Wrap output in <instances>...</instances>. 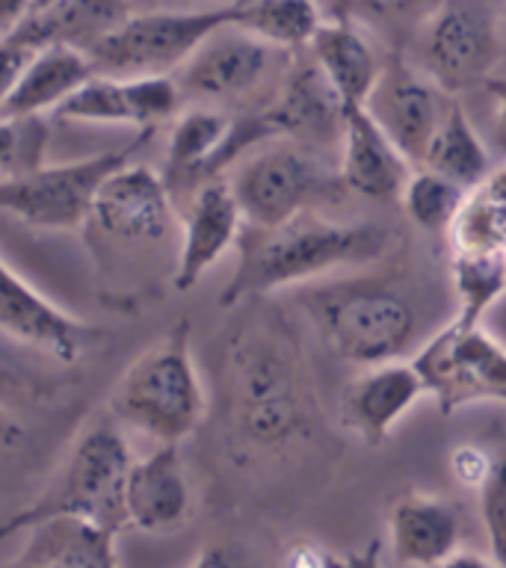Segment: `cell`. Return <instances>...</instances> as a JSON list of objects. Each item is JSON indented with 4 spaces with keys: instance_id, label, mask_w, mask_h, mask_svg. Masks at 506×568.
Here are the masks:
<instances>
[{
    "instance_id": "1",
    "label": "cell",
    "mask_w": 506,
    "mask_h": 568,
    "mask_svg": "<svg viewBox=\"0 0 506 568\" xmlns=\"http://www.w3.org/2000/svg\"><path fill=\"white\" fill-rule=\"evenodd\" d=\"M243 246L234 275L220 293L225 308L279 287L311 284L344 266L371 264L388 248L391 234L376 222H335L314 211L296 213Z\"/></svg>"
},
{
    "instance_id": "2",
    "label": "cell",
    "mask_w": 506,
    "mask_h": 568,
    "mask_svg": "<svg viewBox=\"0 0 506 568\" xmlns=\"http://www.w3.org/2000/svg\"><path fill=\"white\" fill-rule=\"evenodd\" d=\"M231 415L246 442L275 450L311 433L314 394L287 328L257 323L231 346Z\"/></svg>"
},
{
    "instance_id": "3",
    "label": "cell",
    "mask_w": 506,
    "mask_h": 568,
    "mask_svg": "<svg viewBox=\"0 0 506 568\" xmlns=\"http://www.w3.org/2000/svg\"><path fill=\"white\" fill-rule=\"evenodd\" d=\"M115 424L163 442H184L208 412L202 376L190 346V320L145 346L110 390Z\"/></svg>"
},
{
    "instance_id": "4",
    "label": "cell",
    "mask_w": 506,
    "mask_h": 568,
    "mask_svg": "<svg viewBox=\"0 0 506 568\" xmlns=\"http://www.w3.org/2000/svg\"><path fill=\"white\" fill-rule=\"evenodd\" d=\"M300 305L337 358L358 367L403 358L417 328L406 293L380 278H341L300 293Z\"/></svg>"
},
{
    "instance_id": "5",
    "label": "cell",
    "mask_w": 506,
    "mask_h": 568,
    "mask_svg": "<svg viewBox=\"0 0 506 568\" xmlns=\"http://www.w3.org/2000/svg\"><path fill=\"white\" fill-rule=\"evenodd\" d=\"M133 462V450L122 426L92 424L74 438L69 456L51 479V486L33 504L0 524V539L18 536L36 518L69 513L83 515L122 532L128 527L124 513V477Z\"/></svg>"
},
{
    "instance_id": "6",
    "label": "cell",
    "mask_w": 506,
    "mask_h": 568,
    "mask_svg": "<svg viewBox=\"0 0 506 568\" xmlns=\"http://www.w3.org/2000/svg\"><path fill=\"white\" fill-rule=\"evenodd\" d=\"M237 21V0L208 9H163L122 18L113 30L87 48L95 74L107 78H158L175 74L199 44Z\"/></svg>"
},
{
    "instance_id": "7",
    "label": "cell",
    "mask_w": 506,
    "mask_h": 568,
    "mask_svg": "<svg viewBox=\"0 0 506 568\" xmlns=\"http://www.w3.org/2000/svg\"><path fill=\"white\" fill-rule=\"evenodd\" d=\"M151 133L154 131H140L122 149L104 151L95 158L57 166L42 163L24 175L0 178V211L42 231H74L87 225L98 186L104 184L110 172L124 166Z\"/></svg>"
},
{
    "instance_id": "8",
    "label": "cell",
    "mask_w": 506,
    "mask_h": 568,
    "mask_svg": "<svg viewBox=\"0 0 506 568\" xmlns=\"http://www.w3.org/2000/svg\"><path fill=\"white\" fill-rule=\"evenodd\" d=\"M412 364L444 415L479 399L506 403V346L483 323L468 326L453 317L417 349Z\"/></svg>"
},
{
    "instance_id": "9",
    "label": "cell",
    "mask_w": 506,
    "mask_h": 568,
    "mask_svg": "<svg viewBox=\"0 0 506 568\" xmlns=\"http://www.w3.org/2000/svg\"><path fill=\"white\" fill-rule=\"evenodd\" d=\"M497 21L477 0H438L415 36V62L447 95L486 87L495 69Z\"/></svg>"
},
{
    "instance_id": "10",
    "label": "cell",
    "mask_w": 506,
    "mask_h": 568,
    "mask_svg": "<svg viewBox=\"0 0 506 568\" xmlns=\"http://www.w3.org/2000/svg\"><path fill=\"white\" fill-rule=\"evenodd\" d=\"M229 184L252 229H275L296 213L314 211L332 193V178L302 142H273L252 151Z\"/></svg>"
},
{
    "instance_id": "11",
    "label": "cell",
    "mask_w": 506,
    "mask_h": 568,
    "mask_svg": "<svg viewBox=\"0 0 506 568\" xmlns=\"http://www.w3.org/2000/svg\"><path fill=\"white\" fill-rule=\"evenodd\" d=\"M293 53L296 51L275 48L243 27L225 24L186 57L184 65L175 71V80L184 101L213 106L234 104L264 89L275 71L287 69Z\"/></svg>"
},
{
    "instance_id": "12",
    "label": "cell",
    "mask_w": 506,
    "mask_h": 568,
    "mask_svg": "<svg viewBox=\"0 0 506 568\" xmlns=\"http://www.w3.org/2000/svg\"><path fill=\"white\" fill-rule=\"evenodd\" d=\"M89 222L104 237L128 246L169 237L175 229V204L163 172L128 160L98 186Z\"/></svg>"
},
{
    "instance_id": "13",
    "label": "cell",
    "mask_w": 506,
    "mask_h": 568,
    "mask_svg": "<svg viewBox=\"0 0 506 568\" xmlns=\"http://www.w3.org/2000/svg\"><path fill=\"white\" fill-rule=\"evenodd\" d=\"M451 98L453 95H447L433 78H426L417 65H408L394 57L382 65L380 80L364 106L382 124V131L388 133L391 142L403 151V158L412 166H421L444 113H447Z\"/></svg>"
},
{
    "instance_id": "14",
    "label": "cell",
    "mask_w": 506,
    "mask_h": 568,
    "mask_svg": "<svg viewBox=\"0 0 506 568\" xmlns=\"http://www.w3.org/2000/svg\"><path fill=\"white\" fill-rule=\"evenodd\" d=\"M184 106V92L175 74L158 78H92L71 92L53 119L62 122H98V124H133L136 131H154L158 124L175 119Z\"/></svg>"
},
{
    "instance_id": "15",
    "label": "cell",
    "mask_w": 506,
    "mask_h": 568,
    "mask_svg": "<svg viewBox=\"0 0 506 568\" xmlns=\"http://www.w3.org/2000/svg\"><path fill=\"white\" fill-rule=\"evenodd\" d=\"M246 216L231 190L229 178L213 175L195 186L181 222L175 273L172 284L178 293L193 291L204 273L240 240Z\"/></svg>"
},
{
    "instance_id": "16",
    "label": "cell",
    "mask_w": 506,
    "mask_h": 568,
    "mask_svg": "<svg viewBox=\"0 0 506 568\" xmlns=\"http://www.w3.org/2000/svg\"><path fill=\"white\" fill-rule=\"evenodd\" d=\"M0 332L60 364H74L92 328L36 291L0 255Z\"/></svg>"
},
{
    "instance_id": "17",
    "label": "cell",
    "mask_w": 506,
    "mask_h": 568,
    "mask_svg": "<svg viewBox=\"0 0 506 568\" xmlns=\"http://www.w3.org/2000/svg\"><path fill=\"white\" fill-rule=\"evenodd\" d=\"M412 163L382 131L364 104L344 106L341 128V184L373 202H399Z\"/></svg>"
},
{
    "instance_id": "18",
    "label": "cell",
    "mask_w": 506,
    "mask_h": 568,
    "mask_svg": "<svg viewBox=\"0 0 506 568\" xmlns=\"http://www.w3.org/2000/svg\"><path fill=\"white\" fill-rule=\"evenodd\" d=\"M190 479L178 442H163L145 456H133L124 477L128 527L145 532L172 530L190 515Z\"/></svg>"
},
{
    "instance_id": "19",
    "label": "cell",
    "mask_w": 506,
    "mask_h": 568,
    "mask_svg": "<svg viewBox=\"0 0 506 568\" xmlns=\"http://www.w3.org/2000/svg\"><path fill=\"white\" fill-rule=\"evenodd\" d=\"M264 113L279 136L341 142L344 104L305 48L300 51V57L291 60L282 83H279V95L264 106Z\"/></svg>"
},
{
    "instance_id": "20",
    "label": "cell",
    "mask_w": 506,
    "mask_h": 568,
    "mask_svg": "<svg viewBox=\"0 0 506 568\" xmlns=\"http://www.w3.org/2000/svg\"><path fill=\"white\" fill-rule=\"evenodd\" d=\"M24 536L12 557L27 568H113L119 562V532L83 515H44L18 530Z\"/></svg>"
},
{
    "instance_id": "21",
    "label": "cell",
    "mask_w": 506,
    "mask_h": 568,
    "mask_svg": "<svg viewBox=\"0 0 506 568\" xmlns=\"http://www.w3.org/2000/svg\"><path fill=\"white\" fill-rule=\"evenodd\" d=\"M424 394L426 385L412 362L373 364L346 388L344 420L367 444H382Z\"/></svg>"
},
{
    "instance_id": "22",
    "label": "cell",
    "mask_w": 506,
    "mask_h": 568,
    "mask_svg": "<svg viewBox=\"0 0 506 568\" xmlns=\"http://www.w3.org/2000/svg\"><path fill=\"white\" fill-rule=\"evenodd\" d=\"M388 539L403 566H444L462 548L459 515L444 497H399L391 509Z\"/></svg>"
},
{
    "instance_id": "23",
    "label": "cell",
    "mask_w": 506,
    "mask_h": 568,
    "mask_svg": "<svg viewBox=\"0 0 506 568\" xmlns=\"http://www.w3.org/2000/svg\"><path fill=\"white\" fill-rule=\"evenodd\" d=\"M305 51L326 74L344 106L364 104L380 80L382 65H385L358 21L344 16L323 21Z\"/></svg>"
},
{
    "instance_id": "24",
    "label": "cell",
    "mask_w": 506,
    "mask_h": 568,
    "mask_svg": "<svg viewBox=\"0 0 506 568\" xmlns=\"http://www.w3.org/2000/svg\"><path fill=\"white\" fill-rule=\"evenodd\" d=\"M231 119L225 110L213 104L181 106V113L172 119V131L166 140V158H163V178L169 190L178 181H193L195 186L213 175H222V151L231 136Z\"/></svg>"
},
{
    "instance_id": "25",
    "label": "cell",
    "mask_w": 506,
    "mask_h": 568,
    "mask_svg": "<svg viewBox=\"0 0 506 568\" xmlns=\"http://www.w3.org/2000/svg\"><path fill=\"white\" fill-rule=\"evenodd\" d=\"M122 18H128L122 0H57L51 7L33 9L9 39H16L30 51H42L51 44L87 51L89 44L101 39L107 30H113Z\"/></svg>"
},
{
    "instance_id": "26",
    "label": "cell",
    "mask_w": 506,
    "mask_h": 568,
    "mask_svg": "<svg viewBox=\"0 0 506 568\" xmlns=\"http://www.w3.org/2000/svg\"><path fill=\"white\" fill-rule=\"evenodd\" d=\"M92 62L87 51L69 48V44H51L33 53L27 62L24 74L18 78L12 95L0 106V115H44L53 113L65 98L78 87H83L92 78Z\"/></svg>"
},
{
    "instance_id": "27",
    "label": "cell",
    "mask_w": 506,
    "mask_h": 568,
    "mask_svg": "<svg viewBox=\"0 0 506 568\" xmlns=\"http://www.w3.org/2000/svg\"><path fill=\"white\" fill-rule=\"evenodd\" d=\"M421 166L451 178L465 190H474L477 184H483L488 172H492L486 145L479 140L477 128L470 124L468 113H465V106L459 104L456 95L451 98L447 113H444Z\"/></svg>"
},
{
    "instance_id": "28",
    "label": "cell",
    "mask_w": 506,
    "mask_h": 568,
    "mask_svg": "<svg viewBox=\"0 0 506 568\" xmlns=\"http://www.w3.org/2000/svg\"><path fill=\"white\" fill-rule=\"evenodd\" d=\"M447 234L453 252H465V248L506 252V166L488 172L483 184L468 190Z\"/></svg>"
},
{
    "instance_id": "29",
    "label": "cell",
    "mask_w": 506,
    "mask_h": 568,
    "mask_svg": "<svg viewBox=\"0 0 506 568\" xmlns=\"http://www.w3.org/2000/svg\"><path fill=\"white\" fill-rule=\"evenodd\" d=\"M237 27L284 51L308 48L323 24L314 0H237Z\"/></svg>"
},
{
    "instance_id": "30",
    "label": "cell",
    "mask_w": 506,
    "mask_h": 568,
    "mask_svg": "<svg viewBox=\"0 0 506 568\" xmlns=\"http://www.w3.org/2000/svg\"><path fill=\"white\" fill-rule=\"evenodd\" d=\"M453 287L459 311V323H483L486 311L495 305L506 291V252L497 248H465L453 252Z\"/></svg>"
},
{
    "instance_id": "31",
    "label": "cell",
    "mask_w": 506,
    "mask_h": 568,
    "mask_svg": "<svg viewBox=\"0 0 506 568\" xmlns=\"http://www.w3.org/2000/svg\"><path fill=\"white\" fill-rule=\"evenodd\" d=\"M468 190L451 178L438 175L433 169L415 166L403 186V211L417 229L424 231H451L462 202H465Z\"/></svg>"
},
{
    "instance_id": "32",
    "label": "cell",
    "mask_w": 506,
    "mask_h": 568,
    "mask_svg": "<svg viewBox=\"0 0 506 568\" xmlns=\"http://www.w3.org/2000/svg\"><path fill=\"white\" fill-rule=\"evenodd\" d=\"M48 151V122L44 115H0V175H24L42 166Z\"/></svg>"
},
{
    "instance_id": "33",
    "label": "cell",
    "mask_w": 506,
    "mask_h": 568,
    "mask_svg": "<svg viewBox=\"0 0 506 568\" xmlns=\"http://www.w3.org/2000/svg\"><path fill=\"white\" fill-rule=\"evenodd\" d=\"M479 513L486 524L492 562L506 566V456L495 459V468L479 486Z\"/></svg>"
},
{
    "instance_id": "34",
    "label": "cell",
    "mask_w": 506,
    "mask_h": 568,
    "mask_svg": "<svg viewBox=\"0 0 506 568\" xmlns=\"http://www.w3.org/2000/svg\"><path fill=\"white\" fill-rule=\"evenodd\" d=\"M438 0H346L344 18H353L358 24L373 27H406L424 21Z\"/></svg>"
},
{
    "instance_id": "35",
    "label": "cell",
    "mask_w": 506,
    "mask_h": 568,
    "mask_svg": "<svg viewBox=\"0 0 506 568\" xmlns=\"http://www.w3.org/2000/svg\"><path fill=\"white\" fill-rule=\"evenodd\" d=\"M451 474L456 477V483H462L465 488H477L486 483L492 468H495V459L488 456L483 447L477 444H459V447H453L451 450Z\"/></svg>"
},
{
    "instance_id": "36",
    "label": "cell",
    "mask_w": 506,
    "mask_h": 568,
    "mask_svg": "<svg viewBox=\"0 0 506 568\" xmlns=\"http://www.w3.org/2000/svg\"><path fill=\"white\" fill-rule=\"evenodd\" d=\"M33 53L24 44H18L16 39H0V106L7 104V98L12 95L18 78L24 74L27 62L33 60Z\"/></svg>"
},
{
    "instance_id": "37",
    "label": "cell",
    "mask_w": 506,
    "mask_h": 568,
    "mask_svg": "<svg viewBox=\"0 0 506 568\" xmlns=\"http://www.w3.org/2000/svg\"><path fill=\"white\" fill-rule=\"evenodd\" d=\"M284 566H305V568H332L344 566L346 557L328 550L326 545H314V541H296L291 545V550L284 554Z\"/></svg>"
},
{
    "instance_id": "38",
    "label": "cell",
    "mask_w": 506,
    "mask_h": 568,
    "mask_svg": "<svg viewBox=\"0 0 506 568\" xmlns=\"http://www.w3.org/2000/svg\"><path fill=\"white\" fill-rule=\"evenodd\" d=\"M486 89L495 98V128H492V140L506 154V78L504 80H486Z\"/></svg>"
},
{
    "instance_id": "39",
    "label": "cell",
    "mask_w": 506,
    "mask_h": 568,
    "mask_svg": "<svg viewBox=\"0 0 506 568\" xmlns=\"http://www.w3.org/2000/svg\"><path fill=\"white\" fill-rule=\"evenodd\" d=\"M33 12V0H0V39H9Z\"/></svg>"
},
{
    "instance_id": "40",
    "label": "cell",
    "mask_w": 506,
    "mask_h": 568,
    "mask_svg": "<svg viewBox=\"0 0 506 568\" xmlns=\"http://www.w3.org/2000/svg\"><path fill=\"white\" fill-rule=\"evenodd\" d=\"M21 438H24V424L7 406H0V450L16 447Z\"/></svg>"
},
{
    "instance_id": "41",
    "label": "cell",
    "mask_w": 506,
    "mask_h": 568,
    "mask_svg": "<svg viewBox=\"0 0 506 568\" xmlns=\"http://www.w3.org/2000/svg\"><path fill=\"white\" fill-rule=\"evenodd\" d=\"M57 0H33V9H42V7H51Z\"/></svg>"
},
{
    "instance_id": "42",
    "label": "cell",
    "mask_w": 506,
    "mask_h": 568,
    "mask_svg": "<svg viewBox=\"0 0 506 568\" xmlns=\"http://www.w3.org/2000/svg\"><path fill=\"white\" fill-rule=\"evenodd\" d=\"M504 27H506V7H504Z\"/></svg>"
}]
</instances>
